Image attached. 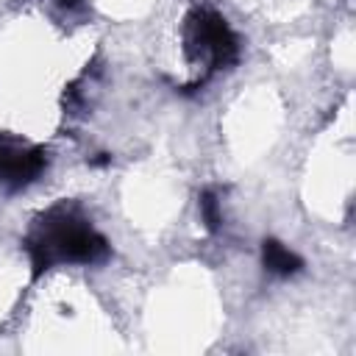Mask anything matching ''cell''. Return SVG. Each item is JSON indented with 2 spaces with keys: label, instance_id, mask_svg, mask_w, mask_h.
<instances>
[{
  "label": "cell",
  "instance_id": "6da1fadb",
  "mask_svg": "<svg viewBox=\"0 0 356 356\" xmlns=\"http://www.w3.org/2000/svg\"><path fill=\"white\" fill-rule=\"evenodd\" d=\"M22 248L28 250L33 278L56 264H100L111 253L106 236L97 234L78 206L67 200L56 203L33 222Z\"/></svg>",
  "mask_w": 356,
  "mask_h": 356
},
{
  "label": "cell",
  "instance_id": "7a4b0ae2",
  "mask_svg": "<svg viewBox=\"0 0 356 356\" xmlns=\"http://www.w3.org/2000/svg\"><path fill=\"white\" fill-rule=\"evenodd\" d=\"M184 53L189 61H203L209 78L214 70H225L239 58V42L225 17L211 8H192L184 17Z\"/></svg>",
  "mask_w": 356,
  "mask_h": 356
},
{
  "label": "cell",
  "instance_id": "3957f363",
  "mask_svg": "<svg viewBox=\"0 0 356 356\" xmlns=\"http://www.w3.org/2000/svg\"><path fill=\"white\" fill-rule=\"evenodd\" d=\"M47 167V150L33 147H0V184L8 189H22L33 184Z\"/></svg>",
  "mask_w": 356,
  "mask_h": 356
},
{
  "label": "cell",
  "instance_id": "277c9868",
  "mask_svg": "<svg viewBox=\"0 0 356 356\" xmlns=\"http://www.w3.org/2000/svg\"><path fill=\"white\" fill-rule=\"evenodd\" d=\"M261 264L267 273H273L278 278H289V275H298L303 270V259L273 236H267L261 242Z\"/></svg>",
  "mask_w": 356,
  "mask_h": 356
},
{
  "label": "cell",
  "instance_id": "5b68a950",
  "mask_svg": "<svg viewBox=\"0 0 356 356\" xmlns=\"http://www.w3.org/2000/svg\"><path fill=\"white\" fill-rule=\"evenodd\" d=\"M197 209H200V220H203L206 231H209V234H217L222 217H220V200H217L214 189H203V192H200V197H197Z\"/></svg>",
  "mask_w": 356,
  "mask_h": 356
},
{
  "label": "cell",
  "instance_id": "8992f818",
  "mask_svg": "<svg viewBox=\"0 0 356 356\" xmlns=\"http://www.w3.org/2000/svg\"><path fill=\"white\" fill-rule=\"evenodd\" d=\"M64 8H75V6H81V0H58Z\"/></svg>",
  "mask_w": 356,
  "mask_h": 356
}]
</instances>
